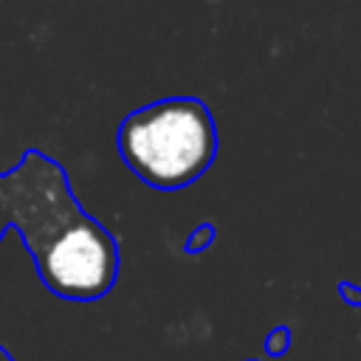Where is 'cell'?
Segmentation results:
<instances>
[{
    "mask_svg": "<svg viewBox=\"0 0 361 361\" xmlns=\"http://www.w3.org/2000/svg\"><path fill=\"white\" fill-rule=\"evenodd\" d=\"M0 226L17 228L42 285L71 302H96L118 279V240L90 217L62 164L42 149H25L20 164L0 172Z\"/></svg>",
    "mask_w": 361,
    "mask_h": 361,
    "instance_id": "1",
    "label": "cell"
},
{
    "mask_svg": "<svg viewBox=\"0 0 361 361\" xmlns=\"http://www.w3.org/2000/svg\"><path fill=\"white\" fill-rule=\"evenodd\" d=\"M121 161L152 189L195 183L217 155V124L206 102L169 96L133 110L116 135Z\"/></svg>",
    "mask_w": 361,
    "mask_h": 361,
    "instance_id": "2",
    "label": "cell"
},
{
    "mask_svg": "<svg viewBox=\"0 0 361 361\" xmlns=\"http://www.w3.org/2000/svg\"><path fill=\"white\" fill-rule=\"evenodd\" d=\"M290 341H293L290 327H288V324H276V327L265 336L262 350H265V355H268V358H279V355H285V353H288Z\"/></svg>",
    "mask_w": 361,
    "mask_h": 361,
    "instance_id": "3",
    "label": "cell"
},
{
    "mask_svg": "<svg viewBox=\"0 0 361 361\" xmlns=\"http://www.w3.org/2000/svg\"><path fill=\"white\" fill-rule=\"evenodd\" d=\"M212 243H214V226H212V223H200V226H197V228L189 234V240H186L183 251L192 257V254H200V251H206Z\"/></svg>",
    "mask_w": 361,
    "mask_h": 361,
    "instance_id": "4",
    "label": "cell"
},
{
    "mask_svg": "<svg viewBox=\"0 0 361 361\" xmlns=\"http://www.w3.org/2000/svg\"><path fill=\"white\" fill-rule=\"evenodd\" d=\"M338 296L355 307H361V285H353V282H338Z\"/></svg>",
    "mask_w": 361,
    "mask_h": 361,
    "instance_id": "5",
    "label": "cell"
},
{
    "mask_svg": "<svg viewBox=\"0 0 361 361\" xmlns=\"http://www.w3.org/2000/svg\"><path fill=\"white\" fill-rule=\"evenodd\" d=\"M0 361H14V358H11V353H8L6 347H0Z\"/></svg>",
    "mask_w": 361,
    "mask_h": 361,
    "instance_id": "6",
    "label": "cell"
},
{
    "mask_svg": "<svg viewBox=\"0 0 361 361\" xmlns=\"http://www.w3.org/2000/svg\"><path fill=\"white\" fill-rule=\"evenodd\" d=\"M3 234H6V231H3V226H0V240H3Z\"/></svg>",
    "mask_w": 361,
    "mask_h": 361,
    "instance_id": "7",
    "label": "cell"
},
{
    "mask_svg": "<svg viewBox=\"0 0 361 361\" xmlns=\"http://www.w3.org/2000/svg\"><path fill=\"white\" fill-rule=\"evenodd\" d=\"M245 361H257V358H245Z\"/></svg>",
    "mask_w": 361,
    "mask_h": 361,
    "instance_id": "8",
    "label": "cell"
}]
</instances>
